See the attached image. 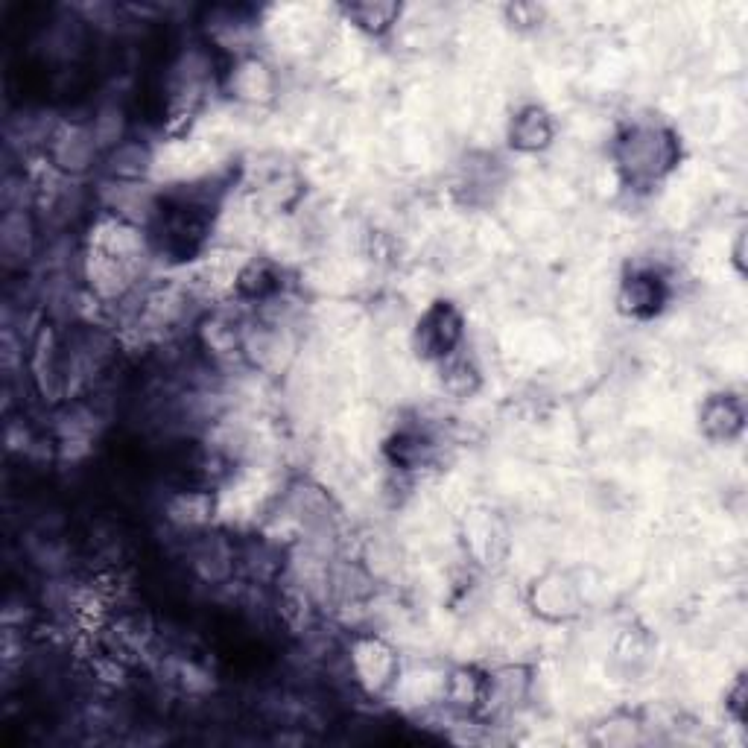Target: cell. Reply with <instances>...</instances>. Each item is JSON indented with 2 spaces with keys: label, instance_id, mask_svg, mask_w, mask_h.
Segmentation results:
<instances>
[{
  "label": "cell",
  "instance_id": "3957f363",
  "mask_svg": "<svg viewBox=\"0 0 748 748\" xmlns=\"http://www.w3.org/2000/svg\"><path fill=\"white\" fill-rule=\"evenodd\" d=\"M515 141L518 147H526V150H538L550 141V126H547V117L532 109L524 117H518V129H515Z\"/></svg>",
  "mask_w": 748,
  "mask_h": 748
},
{
  "label": "cell",
  "instance_id": "7a4b0ae2",
  "mask_svg": "<svg viewBox=\"0 0 748 748\" xmlns=\"http://www.w3.org/2000/svg\"><path fill=\"white\" fill-rule=\"evenodd\" d=\"M629 293V304H632V313L637 316H649L658 310V304L664 301V287H661V278L652 275V272H643V275H635L626 287Z\"/></svg>",
  "mask_w": 748,
  "mask_h": 748
},
{
  "label": "cell",
  "instance_id": "6da1fadb",
  "mask_svg": "<svg viewBox=\"0 0 748 748\" xmlns=\"http://www.w3.org/2000/svg\"><path fill=\"white\" fill-rule=\"evenodd\" d=\"M459 337H462V322H459L456 310L448 304H436L424 316V322L418 325V339H421L424 351L436 354V357H448Z\"/></svg>",
  "mask_w": 748,
  "mask_h": 748
}]
</instances>
